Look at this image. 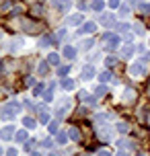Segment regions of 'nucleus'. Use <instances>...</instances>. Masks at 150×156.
<instances>
[{
	"mask_svg": "<svg viewBox=\"0 0 150 156\" xmlns=\"http://www.w3.org/2000/svg\"><path fill=\"white\" fill-rule=\"evenodd\" d=\"M21 27L25 29V33H31V35L39 33L41 29H45V25H43V23H39V21H33V19H23V21H21Z\"/></svg>",
	"mask_w": 150,
	"mask_h": 156,
	"instance_id": "obj_1",
	"label": "nucleus"
},
{
	"mask_svg": "<svg viewBox=\"0 0 150 156\" xmlns=\"http://www.w3.org/2000/svg\"><path fill=\"white\" fill-rule=\"evenodd\" d=\"M101 43L107 49H115V47H119V35H115V33H105L101 37Z\"/></svg>",
	"mask_w": 150,
	"mask_h": 156,
	"instance_id": "obj_2",
	"label": "nucleus"
},
{
	"mask_svg": "<svg viewBox=\"0 0 150 156\" xmlns=\"http://www.w3.org/2000/svg\"><path fill=\"white\" fill-rule=\"evenodd\" d=\"M19 103H8L6 107H2V111H0V117L2 119H10V117H15L16 113H19Z\"/></svg>",
	"mask_w": 150,
	"mask_h": 156,
	"instance_id": "obj_3",
	"label": "nucleus"
},
{
	"mask_svg": "<svg viewBox=\"0 0 150 156\" xmlns=\"http://www.w3.org/2000/svg\"><path fill=\"white\" fill-rule=\"evenodd\" d=\"M136 99H138L136 88H126V90H123V101H126V103H134Z\"/></svg>",
	"mask_w": 150,
	"mask_h": 156,
	"instance_id": "obj_4",
	"label": "nucleus"
},
{
	"mask_svg": "<svg viewBox=\"0 0 150 156\" xmlns=\"http://www.w3.org/2000/svg\"><path fill=\"white\" fill-rule=\"evenodd\" d=\"M93 76H95V68H93V66H84L82 72H80V78H82V80H91Z\"/></svg>",
	"mask_w": 150,
	"mask_h": 156,
	"instance_id": "obj_5",
	"label": "nucleus"
},
{
	"mask_svg": "<svg viewBox=\"0 0 150 156\" xmlns=\"http://www.w3.org/2000/svg\"><path fill=\"white\" fill-rule=\"evenodd\" d=\"M12 136H15V127H12V125H6V127L0 132V138H2V140H10Z\"/></svg>",
	"mask_w": 150,
	"mask_h": 156,
	"instance_id": "obj_6",
	"label": "nucleus"
},
{
	"mask_svg": "<svg viewBox=\"0 0 150 156\" xmlns=\"http://www.w3.org/2000/svg\"><path fill=\"white\" fill-rule=\"evenodd\" d=\"M80 23H82V12H76V15L66 19V25H80Z\"/></svg>",
	"mask_w": 150,
	"mask_h": 156,
	"instance_id": "obj_7",
	"label": "nucleus"
},
{
	"mask_svg": "<svg viewBox=\"0 0 150 156\" xmlns=\"http://www.w3.org/2000/svg\"><path fill=\"white\" fill-rule=\"evenodd\" d=\"M54 6H55V8H60V10H64V12H66V10L70 8V0H54Z\"/></svg>",
	"mask_w": 150,
	"mask_h": 156,
	"instance_id": "obj_8",
	"label": "nucleus"
},
{
	"mask_svg": "<svg viewBox=\"0 0 150 156\" xmlns=\"http://www.w3.org/2000/svg\"><path fill=\"white\" fill-rule=\"evenodd\" d=\"M60 86H62L64 90H72V88H74V80H72V78H62V80H60Z\"/></svg>",
	"mask_w": 150,
	"mask_h": 156,
	"instance_id": "obj_9",
	"label": "nucleus"
},
{
	"mask_svg": "<svg viewBox=\"0 0 150 156\" xmlns=\"http://www.w3.org/2000/svg\"><path fill=\"white\" fill-rule=\"evenodd\" d=\"M134 55V47H132V43H127V45H123V49H121V58H132Z\"/></svg>",
	"mask_w": 150,
	"mask_h": 156,
	"instance_id": "obj_10",
	"label": "nucleus"
},
{
	"mask_svg": "<svg viewBox=\"0 0 150 156\" xmlns=\"http://www.w3.org/2000/svg\"><path fill=\"white\" fill-rule=\"evenodd\" d=\"M95 29H97L95 23H84V25H82V29H78V35H80V33H93Z\"/></svg>",
	"mask_w": 150,
	"mask_h": 156,
	"instance_id": "obj_11",
	"label": "nucleus"
},
{
	"mask_svg": "<svg viewBox=\"0 0 150 156\" xmlns=\"http://www.w3.org/2000/svg\"><path fill=\"white\" fill-rule=\"evenodd\" d=\"M76 55V51H74V47H70V45H66L64 47V58H68V60H72Z\"/></svg>",
	"mask_w": 150,
	"mask_h": 156,
	"instance_id": "obj_12",
	"label": "nucleus"
},
{
	"mask_svg": "<svg viewBox=\"0 0 150 156\" xmlns=\"http://www.w3.org/2000/svg\"><path fill=\"white\" fill-rule=\"evenodd\" d=\"M35 123H37V121H35L33 117H25V119H23V125L27 127V129H33V127H35Z\"/></svg>",
	"mask_w": 150,
	"mask_h": 156,
	"instance_id": "obj_13",
	"label": "nucleus"
},
{
	"mask_svg": "<svg viewBox=\"0 0 150 156\" xmlns=\"http://www.w3.org/2000/svg\"><path fill=\"white\" fill-rule=\"evenodd\" d=\"M68 138H70V136H68V133L66 132H58V138H55V140H58V144H66V142H68Z\"/></svg>",
	"mask_w": 150,
	"mask_h": 156,
	"instance_id": "obj_14",
	"label": "nucleus"
},
{
	"mask_svg": "<svg viewBox=\"0 0 150 156\" xmlns=\"http://www.w3.org/2000/svg\"><path fill=\"white\" fill-rule=\"evenodd\" d=\"M37 109L41 111V115H39V121H41V123H48V121H49V113H45V107H37Z\"/></svg>",
	"mask_w": 150,
	"mask_h": 156,
	"instance_id": "obj_15",
	"label": "nucleus"
},
{
	"mask_svg": "<svg viewBox=\"0 0 150 156\" xmlns=\"http://www.w3.org/2000/svg\"><path fill=\"white\" fill-rule=\"evenodd\" d=\"M119 148H123V150H134V144L130 140H119Z\"/></svg>",
	"mask_w": 150,
	"mask_h": 156,
	"instance_id": "obj_16",
	"label": "nucleus"
},
{
	"mask_svg": "<svg viewBox=\"0 0 150 156\" xmlns=\"http://www.w3.org/2000/svg\"><path fill=\"white\" fill-rule=\"evenodd\" d=\"M68 136H70V138H72L74 142H80V132H78V127H72Z\"/></svg>",
	"mask_w": 150,
	"mask_h": 156,
	"instance_id": "obj_17",
	"label": "nucleus"
},
{
	"mask_svg": "<svg viewBox=\"0 0 150 156\" xmlns=\"http://www.w3.org/2000/svg\"><path fill=\"white\" fill-rule=\"evenodd\" d=\"M48 62L52 64V66H58V64H60V55H58V54H49L48 55Z\"/></svg>",
	"mask_w": 150,
	"mask_h": 156,
	"instance_id": "obj_18",
	"label": "nucleus"
},
{
	"mask_svg": "<svg viewBox=\"0 0 150 156\" xmlns=\"http://www.w3.org/2000/svg\"><path fill=\"white\" fill-rule=\"evenodd\" d=\"M99 80H101V82H107V80H113V76H111L109 70H105V72H101V74H99Z\"/></svg>",
	"mask_w": 150,
	"mask_h": 156,
	"instance_id": "obj_19",
	"label": "nucleus"
},
{
	"mask_svg": "<svg viewBox=\"0 0 150 156\" xmlns=\"http://www.w3.org/2000/svg\"><path fill=\"white\" fill-rule=\"evenodd\" d=\"M21 45H23V41H21V39H12V43H10V51H19Z\"/></svg>",
	"mask_w": 150,
	"mask_h": 156,
	"instance_id": "obj_20",
	"label": "nucleus"
},
{
	"mask_svg": "<svg viewBox=\"0 0 150 156\" xmlns=\"http://www.w3.org/2000/svg\"><path fill=\"white\" fill-rule=\"evenodd\" d=\"M49 45H52V37H49V35L39 39V47H49Z\"/></svg>",
	"mask_w": 150,
	"mask_h": 156,
	"instance_id": "obj_21",
	"label": "nucleus"
},
{
	"mask_svg": "<svg viewBox=\"0 0 150 156\" xmlns=\"http://www.w3.org/2000/svg\"><path fill=\"white\" fill-rule=\"evenodd\" d=\"M93 8H95L97 12H101L103 8H105V2L103 0H93Z\"/></svg>",
	"mask_w": 150,
	"mask_h": 156,
	"instance_id": "obj_22",
	"label": "nucleus"
},
{
	"mask_svg": "<svg viewBox=\"0 0 150 156\" xmlns=\"http://www.w3.org/2000/svg\"><path fill=\"white\" fill-rule=\"evenodd\" d=\"M99 23H101V25H111V23H113V16H111V15H103L101 19H99Z\"/></svg>",
	"mask_w": 150,
	"mask_h": 156,
	"instance_id": "obj_23",
	"label": "nucleus"
},
{
	"mask_svg": "<svg viewBox=\"0 0 150 156\" xmlns=\"http://www.w3.org/2000/svg\"><path fill=\"white\" fill-rule=\"evenodd\" d=\"M15 140L16 142H25V140H27V132H25V129H23V132H16L15 133Z\"/></svg>",
	"mask_w": 150,
	"mask_h": 156,
	"instance_id": "obj_24",
	"label": "nucleus"
},
{
	"mask_svg": "<svg viewBox=\"0 0 150 156\" xmlns=\"http://www.w3.org/2000/svg\"><path fill=\"white\" fill-rule=\"evenodd\" d=\"M127 129H130V125H127L126 121H119V123H117V132H121V133H126Z\"/></svg>",
	"mask_w": 150,
	"mask_h": 156,
	"instance_id": "obj_25",
	"label": "nucleus"
},
{
	"mask_svg": "<svg viewBox=\"0 0 150 156\" xmlns=\"http://www.w3.org/2000/svg\"><path fill=\"white\" fill-rule=\"evenodd\" d=\"M52 93H54V86L49 84V88L45 90V94H43V99H45V101H52V99H54V94H52Z\"/></svg>",
	"mask_w": 150,
	"mask_h": 156,
	"instance_id": "obj_26",
	"label": "nucleus"
},
{
	"mask_svg": "<svg viewBox=\"0 0 150 156\" xmlns=\"http://www.w3.org/2000/svg\"><path fill=\"white\" fill-rule=\"evenodd\" d=\"M48 66H49L48 60H45V62H41L39 64V74H45V72H48Z\"/></svg>",
	"mask_w": 150,
	"mask_h": 156,
	"instance_id": "obj_27",
	"label": "nucleus"
},
{
	"mask_svg": "<svg viewBox=\"0 0 150 156\" xmlns=\"http://www.w3.org/2000/svg\"><path fill=\"white\" fill-rule=\"evenodd\" d=\"M140 10H142V15H150V4L142 2V4H140Z\"/></svg>",
	"mask_w": 150,
	"mask_h": 156,
	"instance_id": "obj_28",
	"label": "nucleus"
},
{
	"mask_svg": "<svg viewBox=\"0 0 150 156\" xmlns=\"http://www.w3.org/2000/svg\"><path fill=\"white\" fill-rule=\"evenodd\" d=\"M41 146H43V148H52V146H54V140H52V138H45V140L41 142Z\"/></svg>",
	"mask_w": 150,
	"mask_h": 156,
	"instance_id": "obj_29",
	"label": "nucleus"
},
{
	"mask_svg": "<svg viewBox=\"0 0 150 156\" xmlns=\"http://www.w3.org/2000/svg\"><path fill=\"white\" fill-rule=\"evenodd\" d=\"M105 64H107V66H115V64H117V58H113V55H109V58H107V60H105Z\"/></svg>",
	"mask_w": 150,
	"mask_h": 156,
	"instance_id": "obj_30",
	"label": "nucleus"
},
{
	"mask_svg": "<svg viewBox=\"0 0 150 156\" xmlns=\"http://www.w3.org/2000/svg\"><path fill=\"white\" fill-rule=\"evenodd\" d=\"M48 129H49L52 133H58V121H52V123L48 125Z\"/></svg>",
	"mask_w": 150,
	"mask_h": 156,
	"instance_id": "obj_31",
	"label": "nucleus"
},
{
	"mask_svg": "<svg viewBox=\"0 0 150 156\" xmlns=\"http://www.w3.org/2000/svg\"><path fill=\"white\" fill-rule=\"evenodd\" d=\"M103 94H107V86H99L97 88V97H103Z\"/></svg>",
	"mask_w": 150,
	"mask_h": 156,
	"instance_id": "obj_32",
	"label": "nucleus"
},
{
	"mask_svg": "<svg viewBox=\"0 0 150 156\" xmlns=\"http://www.w3.org/2000/svg\"><path fill=\"white\" fill-rule=\"evenodd\" d=\"M127 29H130V27H127V25H117V33H127Z\"/></svg>",
	"mask_w": 150,
	"mask_h": 156,
	"instance_id": "obj_33",
	"label": "nucleus"
},
{
	"mask_svg": "<svg viewBox=\"0 0 150 156\" xmlns=\"http://www.w3.org/2000/svg\"><path fill=\"white\" fill-rule=\"evenodd\" d=\"M93 45H95V43H93V41L88 39V41H84V43H82V49H91Z\"/></svg>",
	"mask_w": 150,
	"mask_h": 156,
	"instance_id": "obj_34",
	"label": "nucleus"
},
{
	"mask_svg": "<svg viewBox=\"0 0 150 156\" xmlns=\"http://www.w3.org/2000/svg\"><path fill=\"white\" fill-rule=\"evenodd\" d=\"M8 8H10V2H8V0H4V2L0 4V10H8Z\"/></svg>",
	"mask_w": 150,
	"mask_h": 156,
	"instance_id": "obj_35",
	"label": "nucleus"
},
{
	"mask_svg": "<svg viewBox=\"0 0 150 156\" xmlns=\"http://www.w3.org/2000/svg\"><path fill=\"white\" fill-rule=\"evenodd\" d=\"M33 93H35V94H41V93H43V84H37L35 88H33Z\"/></svg>",
	"mask_w": 150,
	"mask_h": 156,
	"instance_id": "obj_36",
	"label": "nucleus"
},
{
	"mask_svg": "<svg viewBox=\"0 0 150 156\" xmlns=\"http://www.w3.org/2000/svg\"><path fill=\"white\" fill-rule=\"evenodd\" d=\"M119 15H121V16H127V15H130V10H127L126 6H121V8H119Z\"/></svg>",
	"mask_w": 150,
	"mask_h": 156,
	"instance_id": "obj_37",
	"label": "nucleus"
},
{
	"mask_svg": "<svg viewBox=\"0 0 150 156\" xmlns=\"http://www.w3.org/2000/svg\"><path fill=\"white\" fill-rule=\"evenodd\" d=\"M109 6L111 8H119V0H109Z\"/></svg>",
	"mask_w": 150,
	"mask_h": 156,
	"instance_id": "obj_38",
	"label": "nucleus"
},
{
	"mask_svg": "<svg viewBox=\"0 0 150 156\" xmlns=\"http://www.w3.org/2000/svg\"><path fill=\"white\" fill-rule=\"evenodd\" d=\"M78 99H87V101H88V93H87V90H80V93H78Z\"/></svg>",
	"mask_w": 150,
	"mask_h": 156,
	"instance_id": "obj_39",
	"label": "nucleus"
},
{
	"mask_svg": "<svg viewBox=\"0 0 150 156\" xmlns=\"http://www.w3.org/2000/svg\"><path fill=\"white\" fill-rule=\"evenodd\" d=\"M97 156H111V152H109V150H99Z\"/></svg>",
	"mask_w": 150,
	"mask_h": 156,
	"instance_id": "obj_40",
	"label": "nucleus"
},
{
	"mask_svg": "<svg viewBox=\"0 0 150 156\" xmlns=\"http://www.w3.org/2000/svg\"><path fill=\"white\" fill-rule=\"evenodd\" d=\"M68 70H70V68H68V66H64V68H60L58 72H60V76H64V74H68Z\"/></svg>",
	"mask_w": 150,
	"mask_h": 156,
	"instance_id": "obj_41",
	"label": "nucleus"
},
{
	"mask_svg": "<svg viewBox=\"0 0 150 156\" xmlns=\"http://www.w3.org/2000/svg\"><path fill=\"white\" fill-rule=\"evenodd\" d=\"M33 12H35V15H41V12H43V8H41V6H33Z\"/></svg>",
	"mask_w": 150,
	"mask_h": 156,
	"instance_id": "obj_42",
	"label": "nucleus"
},
{
	"mask_svg": "<svg viewBox=\"0 0 150 156\" xmlns=\"http://www.w3.org/2000/svg\"><path fill=\"white\" fill-rule=\"evenodd\" d=\"M25 84H27V86H33V84H35V80H33V78L29 76V78H27V80H25Z\"/></svg>",
	"mask_w": 150,
	"mask_h": 156,
	"instance_id": "obj_43",
	"label": "nucleus"
},
{
	"mask_svg": "<svg viewBox=\"0 0 150 156\" xmlns=\"http://www.w3.org/2000/svg\"><path fill=\"white\" fill-rule=\"evenodd\" d=\"M62 37H66V29H60L58 31V39H62Z\"/></svg>",
	"mask_w": 150,
	"mask_h": 156,
	"instance_id": "obj_44",
	"label": "nucleus"
},
{
	"mask_svg": "<svg viewBox=\"0 0 150 156\" xmlns=\"http://www.w3.org/2000/svg\"><path fill=\"white\" fill-rule=\"evenodd\" d=\"M6 156H16V150H15V148H10V150H6Z\"/></svg>",
	"mask_w": 150,
	"mask_h": 156,
	"instance_id": "obj_45",
	"label": "nucleus"
},
{
	"mask_svg": "<svg viewBox=\"0 0 150 156\" xmlns=\"http://www.w3.org/2000/svg\"><path fill=\"white\" fill-rule=\"evenodd\" d=\"M136 33H138V35H142V33H144V29H142V25H136Z\"/></svg>",
	"mask_w": 150,
	"mask_h": 156,
	"instance_id": "obj_46",
	"label": "nucleus"
},
{
	"mask_svg": "<svg viewBox=\"0 0 150 156\" xmlns=\"http://www.w3.org/2000/svg\"><path fill=\"white\" fill-rule=\"evenodd\" d=\"M33 144H35L33 140H31V142H27V144H25V148H27V150H31V148H33Z\"/></svg>",
	"mask_w": 150,
	"mask_h": 156,
	"instance_id": "obj_47",
	"label": "nucleus"
},
{
	"mask_svg": "<svg viewBox=\"0 0 150 156\" xmlns=\"http://www.w3.org/2000/svg\"><path fill=\"white\" fill-rule=\"evenodd\" d=\"M117 156H127V152H123V150H121V152H117Z\"/></svg>",
	"mask_w": 150,
	"mask_h": 156,
	"instance_id": "obj_48",
	"label": "nucleus"
},
{
	"mask_svg": "<svg viewBox=\"0 0 150 156\" xmlns=\"http://www.w3.org/2000/svg\"><path fill=\"white\" fill-rule=\"evenodd\" d=\"M31 156H41V154H39V152H33V154H31Z\"/></svg>",
	"mask_w": 150,
	"mask_h": 156,
	"instance_id": "obj_49",
	"label": "nucleus"
},
{
	"mask_svg": "<svg viewBox=\"0 0 150 156\" xmlns=\"http://www.w3.org/2000/svg\"><path fill=\"white\" fill-rule=\"evenodd\" d=\"M2 154H4V152H2V148H0V156H2Z\"/></svg>",
	"mask_w": 150,
	"mask_h": 156,
	"instance_id": "obj_50",
	"label": "nucleus"
},
{
	"mask_svg": "<svg viewBox=\"0 0 150 156\" xmlns=\"http://www.w3.org/2000/svg\"><path fill=\"white\" fill-rule=\"evenodd\" d=\"M82 156H88V154H82Z\"/></svg>",
	"mask_w": 150,
	"mask_h": 156,
	"instance_id": "obj_51",
	"label": "nucleus"
},
{
	"mask_svg": "<svg viewBox=\"0 0 150 156\" xmlns=\"http://www.w3.org/2000/svg\"><path fill=\"white\" fill-rule=\"evenodd\" d=\"M148 94H150V90H148Z\"/></svg>",
	"mask_w": 150,
	"mask_h": 156,
	"instance_id": "obj_52",
	"label": "nucleus"
}]
</instances>
